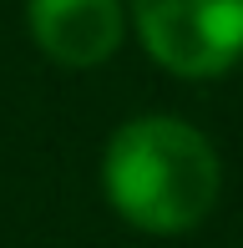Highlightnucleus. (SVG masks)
<instances>
[{
    "label": "nucleus",
    "instance_id": "nucleus-1",
    "mask_svg": "<svg viewBox=\"0 0 243 248\" xmlns=\"http://www.w3.org/2000/svg\"><path fill=\"white\" fill-rule=\"evenodd\" d=\"M102 187L106 202L142 233H193L213 213L223 167L218 152L193 122L147 111L112 132L102 152Z\"/></svg>",
    "mask_w": 243,
    "mask_h": 248
},
{
    "label": "nucleus",
    "instance_id": "nucleus-3",
    "mask_svg": "<svg viewBox=\"0 0 243 248\" xmlns=\"http://www.w3.org/2000/svg\"><path fill=\"white\" fill-rule=\"evenodd\" d=\"M26 31L46 61L96 71L122 51L127 0H26Z\"/></svg>",
    "mask_w": 243,
    "mask_h": 248
},
{
    "label": "nucleus",
    "instance_id": "nucleus-2",
    "mask_svg": "<svg viewBox=\"0 0 243 248\" xmlns=\"http://www.w3.org/2000/svg\"><path fill=\"white\" fill-rule=\"evenodd\" d=\"M127 26L182 81H213L243 61V0H127Z\"/></svg>",
    "mask_w": 243,
    "mask_h": 248
}]
</instances>
